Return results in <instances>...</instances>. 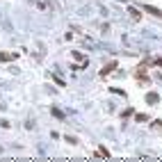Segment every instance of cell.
Returning <instances> with one entry per match:
<instances>
[{"label": "cell", "instance_id": "obj_10", "mask_svg": "<svg viewBox=\"0 0 162 162\" xmlns=\"http://www.w3.org/2000/svg\"><path fill=\"white\" fill-rule=\"evenodd\" d=\"M153 62H155V64H158V66H162V57H155Z\"/></svg>", "mask_w": 162, "mask_h": 162}, {"label": "cell", "instance_id": "obj_3", "mask_svg": "<svg viewBox=\"0 0 162 162\" xmlns=\"http://www.w3.org/2000/svg\"><path fill=\"white\" fill-rule=\"evenodd\" d=\"M158 101H160V96L155 94V91H148V94H146V103H148V105H155Z\"/></svg>", "mask_w": 162, "mask_h": 162}, {"label": "cell", "instance_id": "obj_6", "mask_svg": "<svg viewBox=\"0 0 162 162\" xmlns=\"http://www.w3.org/2000/svg\"><path fill=\"white\" fill-rule=\"evenodd\" d=\"M128 11H130V16H132L135 21H137V19H142V11L137 9V7H128Z\"/></svg>", "mask_w": 162, "mask_h": 162}, {"label": "cell", "instance_id": "obj_2", "mask_svg": "<svg viewBox=\"0 0 162 162\" xmlns=\"http://www.w3.org/2000/svg\"><path fill=\"white\" fill-rule=\"evenodd\" d=\"M114 69H117V62H110L107 66H103V69H101V76H103V78H105V76H110V73H112Z\"/></svg>", "mask_w": 162, "mask_h": 162}, {"label": "cell", "instance_id": "obj_8", "mask_svg": "<svg viewBox=\"0 0 162 162\" xmlns=\"http://www.w3.org/2000/svg\"><path fill=\"white\" fill-rule=\"evenodd\" d=\"M53 114H55L57 119H64V114H62V112H60V110H57V107H53Z\"/></svg>", "mask_w": 162, "mask_h": 162}, {"label": "cell", "instance_id": "obj_1", "mask_svg": "<svg viewBox=\"0 0 162 162\" xmlns=\"http://www.w3.org/2000/svg\"><path fill=\"white\" fill-rule=\"evenodd\" d=\"M144 11H148V14H153V16H158V19H162V9L153 7V5H144Z\"/></svg>", "mask_w": 162, "mask_h": 162}, {"label": "cell", "instance_id": "obj_7", "mask_svg": "<svg viewBox=\"0 0 162 162\" xmlns=\"http://www.w3.org/2000/svg\"><path fill=\"white\" fill-rule=\"evenodd\" d=\"M98 155H103V158H110V151H107V148H98Z\"/></svg>", "mask_w": 162, "mask_h": 162}, {"label": "cell", "instance_id": "obj_5", "mask_svg": "<svg viewBox=\"0 0 162 162\" xmlns=\"http://www.w3.org/2000/svg\"><path fill=\"white\" fill-rule=\"evenodd\" d=\"M16 60V53H0V62H11Z\"/></svg>", "mask_w": 162, "mask_h": 162}, {"label": "cell", "instance_id": "obj_9", "mask_svg": "<svg viewBox=\"0 0 162 162\" xmlns=\"http://www.w3.org/2000/svg\"><path fill=\"white\" fill-rule=\"evenodd\" d=\"M153 128H160V130H162V121H160V119H158V121H153Z\"/></svg>", "mask_w": 162, "mask_h": 162}, {"label": "cell", "instance_id": "obj_4", "mask_svg": "<svg viewBox=\"0 0 162 162\" xmlns=\"http://www.w3.org/2000/svg\"><path fill=\"white\" fill-rule=\"evenodd\" d=\"M71 55H73V60H78V62H80V64H82V66H87V57H85L82 53H78V50H73Z\"/></svg>", "mask_w": 162, "mask_h": 162}]
</instances>
